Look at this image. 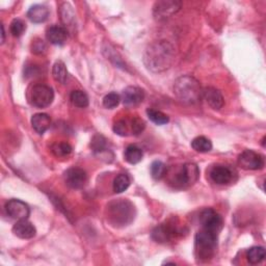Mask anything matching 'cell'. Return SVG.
<instances>
[{
    "label": "cell",
    "mask_w": 266,
    "mask_h": 266,
    "mask_svg": "<svg viewBox=\"0 0 266 266\" xmlns=\"http://www.w3.org/2000/svg\"><path fill=\"white\" fill-rule=\"evenodd\" d=\"M175 58V49L167 41H158L150 45L144 55V63L153 72L168 70Z\"/></svg>",
    "instance_id": "obj_1"
},
{
    "label": "cell",
    "mask_w": 266,
    "mask_h": 266,
    "mask_svg": "<svg viewBox=\"0 0 266 266\" xmlns=\"http://www.w3.org/2000/svg\"><path fill=\"white\" fill-rule=\"evenodd\" d=\"M174 93L180 101L188 104H195L201 100L203 89L200 83L193 76L184 75L175 81Z\"/></svg>",
    "instance_id": "obj_2"
},
{
    "label": "cell",
    "mask_w": 266,
    "mask_h": 266,
    "mask_svg": "<svg viewBox=\"0 0 266 266\" xmlns=\"http://www.w3.org/2000/svg\"><path fill=\"white\" fill-rule=\"evenodd\" d=\"M135 216V209L133 204L124 199L112 201L107 205V218L117 227L128 226Z\"/></svg>",
    "instance_id": "obj_3"
},
{
    "label": "cell",
    "mask_w": 266,
    "mask_h": 266,
    "mask_svg": "<svg viewBox=\"0 0 266 266\" xmlns=\"http://www.w3.org/2000/svg\"><path fill=\"white\" fill-rule=\"evenodd\" d=\"M195 243L197 258L201 261H208L215 254L217 247V235L202 229L197 233Z\"/></svg>",
    "instance_id": "obj_4"
},
{
    "label": "cell",
    "mask_w": 266,
    "mask_h": 266,
    "mask_svg": "<svg viewBox=\"0 0 266 266\" xmlns=\"http://www.w3.org/2000/svg\"><path fill=\"white\" fill-rule=\"evenodd\" d=\"M200 177V170L196 163L187 162L183 165L174 176L173 183L180 188H186L194 185Z\"/></svg>",
    "instance_id": "obj_5"
},
{
    "label": "cell",
    "mask_w": 266,
    "mask_h": 266,
    "mask_svg": "<svg viewBox=\"0 0 266 266\" xmlns=\"http://www.w3.org/2000/svg\"><path fill=\"white\" fill-rule=\"evenodd\" d=\"M28 99L31 105L37 108H45L53 102L54 92L46 85H34L28 93Z\"/></svg>",
    "instance_id": "obj_6"
},
{
    "label": "cell",
    "mask_w": 266,
    "mask_h": 266,
    "mask_svg": "<svg viewBox=\"0 0 266 266\" xmlns=\"http://www.w3.org/2000/svg\"><path fill=\"white\" fill-rule=\"evenodd\" d=\"M200 222L202 224L203 230H206L217 236L222 229L223 223L222 217L211 208H207L202 211L200 215Z\"/></svg>",
    "instance_id": "obj_7"
},
{
    "label": "cell",
    "mask_w": 266,
    "mask_h": 266,
    "mask_svg": "<svg viewBox=\"0 0 266 266\" xmlns=\"http://www.w3.org/2000/svg\"><path fill=\"white\" fill-rule=\"evenodd\" d=\"M238 166L247 171H258L264 168V158L253 150H245L238 157Z\"/></svg>",
    "instance_id": "obj_8"
},
{
    "label": "cell",
    "mask_w": 266,
    "mask_h": 266,
    "mask_svg": "<svg viewBox=\"0 0 266 266\" xmlns=\"http://www.w3.org/2000/svg\"><path fill=\"white\" fill-rule=\"evenodd\" d=\"M181 8V4L179 2H173V0H162L157 2L153 7L154 17L159 20H167L175 15Z\"/></svg>",
    "instance_id": "obj_9"
},
{
    "label": "cell",
    "mask_w": 266,
    "mask_h": 266,
    "mask_svg": "<svg viewBox=\"0 0 266 266\" xmlns=\"http://www.w3.org/2000/svg\"><path fill=\"white\" fill-rule=\"evenodd\" d=\"M210 179L218 185H227L234 180V171L224 165H215L209 172Z\"/></svg>",
    "instance_id": "obj_10"
},
{
    "label": "cell",
    "mask_w": 266,
    "mask_h": 266,
    "mask_svg": "<svg viewBox=\"0 0 266 266\" xmlns=\"http://www.w3.org/2000/svg\"><path fill=\"white\" fill-rule=\"evenodd\" d=\"M64 178L66 184L73 189L83 188L88 181V175L86 171L80 168H71L67 170L64 174Z\"/></svg>",
    "instance_id": "obj_11"
},
{
    "label": "cell",
    "mask_w": 266,
    "mask_h": 266,
    "mask_svg": "<svg viewBox=\"0 0 266 266\" xmlns=\"http://www.w3.org/2000/svg\"><path fill=\"white\" fill-rule=\"evenodd\" d=\"M6 210H7V213L12 218H15L18 220L27 219L30 214L28 205L26 203L22 202L21 200H17V199L10 200L6 204Z\"/></svg>",
    "instance_id": "obj_12"
},
{
    "label": "cell",
    "mask_w": 266,
    "mask_h": 266,
    "mask_svg": "<svg viewBox=\"0 0 266 266\" xmlns=\"http://www.w3.org/2000/svg\"><path fill=\"white\" fill-rule=\"evenodd\" d=\"M179 234V231L176 227L163 223L155 228L154 231L152 232V237L157 242H168L171 241Z\"/></svg>",
    "instance_id": "obj_13"
},
{
    "label": "cell",
    "mask_w": 266,
    "mask_h": 266,
    "mask_svg": "<svg viewBox=\"0 0 266 266\" xmlns=\"http://www.w3.org/2000/svg\"><path fill=\"white\" fill-rule=\"evenodd\" d=\"M145 99V92L137 87H127L122 93V100L127 106H136Z\"/></svg>",
    "instance_id": "obj_14"
},
{
    "label": "cell",
    "mask_w": 266,
    "mask_h": 266,
    "mask_svg": "<svg viewBox=\"0 0 266 266\" xmlns=\"http://www.w3.org/2000/svg\"><path fill=\"white\" fill-rule=\"evenodd\" d=\"M202 98L205 99L207 104L214 110H219L224 104V100L220 91L215 88H206L203 90Z\"/></svg>",
    "instance_id": "obj_15"
},
{
    "label": "cell",
    "mask_w": 266,
    "mask_h": 266,
    "mask_svg": "<svg viewBox=\"0 0 266 266\" xmlns=\"http://www.w3.org/2000/svg\"><path fill=\"white\" fill-rule=\"evenodd\" d=\"M14 234L21 239H30L35 236L36 230L34 226L27 219L18 220L13 227Z\"/></svg>",
    "instance_id": "obj_16"
},
{
    "label": "cell",
    "mask_w": 266,
    "mask_h": 266,
    "mask_svg": "<svg viewBox=\"0 0 266 266\" xmlns=\"http://www.w3.org/2000/svg\"><path fill=\"white\" fill-rule=\"evenodd\" d=\"M47 40L52 44L56 46H62L64 45L67 40H68V31L65 27L58 26V25H53L50 26L47 29L46 32Z\"/></svg>",
    "instance_id": "obj_17"
},
{
    "label": "cell",
    "mask_w": 266,
    "mask_h": 266,
    "mask_svg": "<svg viewBox=\"0 0 266 266\" xmlns=\"http://www.w3.org/2000/svg\"><path fill=\"white\" fill-rule=\"evenodd\" d=\"M31 125L36 133L44 134L51 125V119L47 113H35L31 118Z\"/></svg>",
    "instance_id": "obj_18"
},
{
    "label": "cell",
    "mask_w": 266,
    "mask_h": 266,
    "mask_svg": "<svg viewBox=\"0 0 266 266\" xmlns=\"http://www.w3.org/2000/svg\"><path fill=\"white\" fill-rule=\"evenodd\" d=\"M27 17L33 23H43L49 17V10L46 6L34 5L28 10Z\"/></svg>",
    "instance_id": "obj_19"
},
{
    "label": "cell",
    "mask_w": 266,
    "mask_h": 266,
    "mask_svg": "<svg viewBox=\"0 0 266 266\" xmlns=\"http://www.w3.org/2000/svg\"><path fill=\"white\" fill-rule=\"evenodd\" d=\"M142 156H144L142 150L135 145L128 146L124 152L125 160L130 165H136V163L140 162L142 159Z\"/></svg>",
    "instance_id": "obj_20"
},
{
    "label": "cell",
    "mask_w": 266,
    "mask_h": 266,
    "mask_svg": "<svg viewBox=\"0 0 266 266\" xmlns=\"http://www.w3.org/2000/svg\"><path fill=\"white\" fill-rule=\"evenodd\" d=\"M52 76L57 83H59L62 85L66 84V81L68 79V70H67L66 65L62 60H58L53 65Z\"/></svg>",
    "instance_id": "obj_21"
},
{
    "label": "cell",
    "mask_w": 266,
    "mask_h": 266,
    "mask_svg": "<svg viewBox=\"0 0 266 266\" xmlns=\"http://www.w3.org/2000/svg\"><path fill=\"white\" fill-rule=\"evenodd\" d=\"M147 116L151 122H153L154 124L159 125V126L166 125L170 121L169 117L166 115V113H163L160 110L153 109V108L147 109Z\"/></svg>",
    "instance_id": "obj_22"
},
{
    "label": "cell",
    "mask_w": 266,
    "mask_h": 266,
    "mask_svg": "<svg viewBox=\"0 0 266 266\" xmlns=\"http://www.w3.org/2000/svg\"><path fill=\"white\" fill-rule=\"evenodd\" d=\"M70 100L76 107L86 108L89 106V97L84 91H73L70 95Z\"/></svg>",
    "instance_id": "obj_23"
},
{
    "label": "cell",
    "mask_w": 266,
    "mask_h": 266,
    "mask_svg": "<svg viewBox=\"0 0 266 266\" xmlns=\"http://www.w3.org/2000/svg\"><path fill=\"white\" fill-rule=\"evenodd\" d=\"M192 147L199 153H207L212 149V142L205 136H198L192 141Z\"/></svg>",
    "instance_id": "obj_24"
},
{
    "label": "cell",
    "mask_w": 266,
    "mask_h": 266,
    "mask_svg": "<svg viewBox=\"0 0 266 266\" xmlns=\"http://www.w3.org/2000/svg\"><path fill=\"white\" fill-rule=\"evenodd\" d=\"M247 259L251 264H259L265 259V249L263 247H253L247 253Z\"/></svg>",
    "instance_id": "obj_25"
},
{
    "label": "cell",
    "mask_w": 266,
    "mask_h": 266,
    "mask_svg": "<svg viewBox=\"0 0 266 266\" xmlns=\"http://www.w3.org/2000/svg\"><path fill=\"white\" fill-rule=\"evenodd\" d=\"M51 152L55 157L65 158V157H68L72 153V147L68 142H65V141L55 142L51 147Z\"/></svg>",
    "instance_id": "obj_26"
},
{
    "label": "cell",
    "mask_w": 266,
    "mask_h": 266,
    "mask_svg": "<svg viewBox=\"0 0 266 266\" xmlns=\"http://www.w3.org/2000/svg\"><path fill=\"white\" fill-rule=\"evenodd\" d=\"M130 185V178L127 174H120L113 181V192L121 194L125 192Z\"/></svg>",
    "instance_id": "obj_27"
},
{
    "label": "cell",
    "mask_w": 266,
    "mask_h": 266,
    "mask_svg": "<svg viewBox=\"0 0 266 266\" xmlns=\"http://www.w3.org/2000/svg\"><path fill=\"white\" fill-rule=\"evenodd\" d=\"M167 172H168L167 166L162 161L156 160V161L152 162V165H151V175L155 180L162 179L166 176Z\"/></svg>",
    "instance_id": "obj_28"
},
{
    "label": "cell",
    "mask_w": 266,
    "mask_h": 266,
    "mask_svg": "<svg viewBox=\"0 0 266 266\" xmlns=\"http://www.w3.org/2000/svg\"><path fill=\"white\" fill-rule=\"evenodd\" d=\"M121 102V97L117 93H109L103 98V106L108 109L116 108Z\"/></svg>",
    "instance_id": "obj_29"
},
{
    "label": "cell",
    "mask_w": 266,
    "mask_h": 266,
    "mask_svg": "<svg viewBox=\"0 0 266 266\" xmlns=\"http://www.w3.org/2000/svg\"><path fill=\"white\" fill-rule=\"evenodd\" d=\"M60 16L63 22L67 25L71 24L74 20V13L72 11V7L69 4H63L60 7Z\"/></svg>",
    "instance_id": "obj_30"
},
{
    "label": "cell",
    "mask_w": 266,
    "mask_h": 266,
    "mask_svg": "<svg viewBox=\"0 0 266 266\" xmlns=\"http://www.w3.org/2000/svg\"><path fill=\"white\" fill-rule=\"evenodd\" d=\"M26 29L25 23L20 19H14L11 23V32L14 36H21Z\"/></svg>",
    "instance_id": "obj_31"
},
{
    "label": "cell",
    "mask_w": 266,
    "mask_h": 266,
    "mask_svg": "<svg viewBox=\"0 0 266 266\" xmlns=\"http://www.w3.org/2000/svg\"><path fill=\"white\" fill-rule=\"evenodd\" d=\"M113 131L121 136H127L131 132L130 127L128 126V122L125 120H120L113 125Z\"/></svg>",
    "instance_id": "obj_32"
},
{
    "label": "cell",
    "mask_w": 266,
    "mask_h": 266,
    "mask_svg": "<svg viewBox=\"0 0 266 266\" xmlns=\"http://www.w3.org/2000/svg\"><path fill=\"white\" fill-rule=\"evenodd\" d=\"M145 127H146L145 122L137 117L133 118L130 122V130H131V133L134 134V135L140 134L144 131Z\"/></svg>",
    "instance_id": "obj_33"
},
{
    "label": "cell",
    "mask_w": 266,
    "mask_h": 266,
    "mask_svg": "<svg viewBox=\"0 0 266 266\" xmlns=\"http://www.w3.org/2000/svg\"><path fill=\"white\" fill-rule=\"evenodd\" d=\"M31 49H32V52L34 54H42L45 52L46 50V44L43 40L41 39H35L33 42H32V45H31Z\"/></svg>",
    "instance_id": "obj_34"
},
{
    "label": "cell",
    "mask_w": 266,
    "mask_h": 266,
    "mask_svg": "<svg viewBox=\"0 0 266 266\" xmlns=\"http://www.w3.org/2000/svg\"><path fill=\"white\" fill-rule=\"evenodd\" d=\"M105 138L103 137V136H101V135H97V136H95L94 137V139H93V142H92V147H93V149H94V151L95 152H103L104 150H105Z\"/></svg>",
    "instance_id": "obj_35"
},
{
    "label": "cell",
    "mask_w": 266,
    "mask_h": 266,
    "mask_svg": "<svg viewBox=\"0 0 266 266\" xmlns=\"http://www.w3.org/2000/svg\"><path fill=\"white\" fill-rule=\"evenodd\" d=\"M6 40V31H5V26L2 24V44L5 43Z\"/></svg>",
    "instance_id": "obj_36"
}]
</instances>
